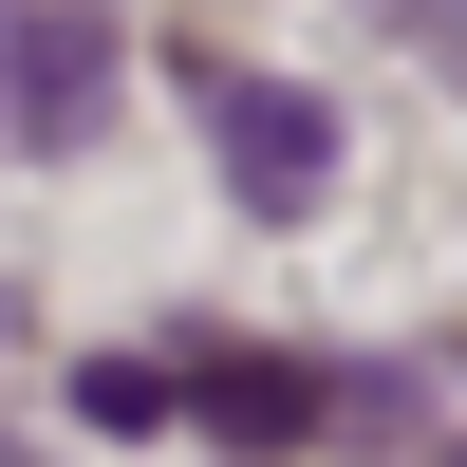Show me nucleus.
<instances>
[{"label":"nucleus","instance_id":"f257e3e1","mask_svg":"<svg viewBox=\"0 0 467 467\" xmlns=\"http://www.w3.org/2000/svg\"><path fill=\"white\" fill-rule=\"evenodd\" d=\"M131 94L112 0H0V150H94Z\"/></svg>","mask_w":467,"mask_h":467},{"label":"nucleus","instance_id":"7ed1b4c3","mask_svg":"<svg viewBox=\"0 0 467 467\" xmlns=\"http://www.w3.org/2000/svg\"><path fill=\"white\" fill-rule=\"evenodd\" d=\"M337 411V374H299V356H187V431H224V449H299Z\"/></svg>","mask_w":467,"mask_h":467},{"label":"nucleus","instance_id":"423d86ee","mask_svg":"<svg viewBox=\"0 0 467 467\" xmlns=\"http://www.w3.org/2000/svg\"><path fill=\"white\" fill-rule=\"evenodd\" d=\"M449 467H467V449H449Z\"/></svg>","mask_w":467,"mask_h":467},{"label":"nucleus","instance_id":"20e7f679","mask_svg":"<svg viewBox=\"0 0 467 467\" xmlns=\"http://www.w3.org/2000/svg\"><path fill=\"white\" fill-rule=\"evenodd\" d=\"M75 411H94V431H187V374H169V356H94Z\"/></svg>","mask_w":467,"mask_h":467},{"label":"nucleus","instance_id":"39448f33","mask_svg":"<svg viewBox=\"0 0 467 467\" xmlns=\"http://www.w3.org/2000/svg\"><path fill=\"white\" fill-rule=\"evenodd\" d=\"M411 37H431V57H449V75H467V0H411Z\"/></svg>","mask_w":467,"mask_h":467},{"label":"nucleus","instance_id":"f03ea898","mask_svg":"<svg viewBox=\"0 0 467 467\" xmlns=\"http://www.w3.org/2000/svg\"><path fill=\"white\" fill-rule=\"evenodd\" d=\"M187 112H206V150H224V206L244 224H299L337 187V112L318 94H281V75H244V57H187Z\"/></svg>","mask_w":467,"mask_h":467}]
</instances>
